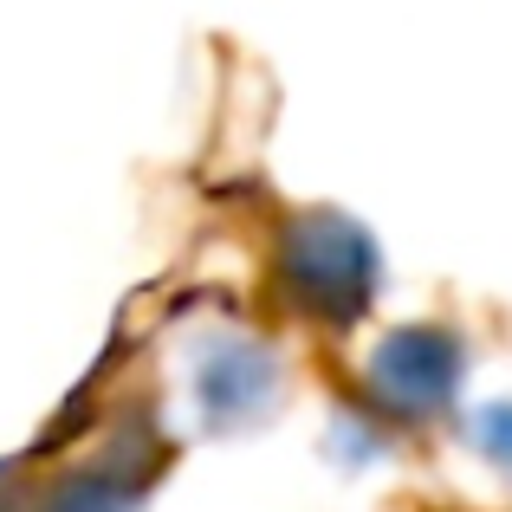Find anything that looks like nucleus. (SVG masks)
I'll list each match as a JSON object with an SVG mask.
<instances>
[{
    "label": "nucleus",
    "mask_w": 512,
    "mask_h": 512,
    "mask_svg": "<svg viewBox=\"0 0 512 512\" xmlns=\"http://www.w3.org/2000/svg\"><path fill=\"white\" fill-rule=\"evenodd\" d=\"M474 350L454 325L441 318H409V325L383 331L357 363V409L383 435H422L461 415V383Z\"/></svg>",
    "instance_id": "2"
},
{
    "label": "nucleus",
    "mask_w": 512,
    "mask_h": 512,
    "mask_svg": "<svg viewBox=\"0 0 512 512\" xmlns=\"http://www.w3.org/2000/svg\"><path fill=\"white\" fill-rule=\"evenodd\" d=\"M163 467H169V448L137 415V422H124L111 435V448H91L78 461L52 467L39 487H26L20 512H143Z\"/></svg>",
    "instance_id": "3"
},
{
    "label": "nucleus",
    "mask_w": 512,
    "mask_h": 512,
    "mask_svg": "<svg viewBox=\"0 0 512 512\" xmlns=\"http://www.w3.org/2000/svg\"><path fill=\"white\" fill-rule=\"evenodd\" d=\"M467 435H474L480 461L500 467V474L512 480V402H487V409L467 415Z\"/></svg>",
    "instance_id": "5"
},
{
    "label": "nucleus",
    "mask_w": 512,
    "mask_h": 512,
    "mask_svg": "<svg viewBox=\"0 0 512 512\" xmlns=\"http://www.w3.org/2000/svg\"><path fill=\"white\" fill-rule=\"evenodd\" d=\"M266 292L286 318L312 331H357L383 292V253L370 227L344 208L279 201L266 214Z\"/></svg>",
    "instance_id": "1"
},
{
    "label": "nucleus",
    "mask_w": 512,
    "mask_h": 512,
    "mask_svg": "<svg viewBox=\"0 0 512 512\" xmlns=\"http://www.w3.org/2000/svg\"><path fill=\"white\" fill-rule=\"evenodd\" d=\"M286 402V357L273 338H247V331H221L201 344L195 357V409L208 428L234 435L253 428Z\"/></svg>",
    "instance_id": "4"
}]
</instances>
